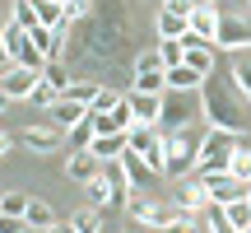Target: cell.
<instances>
[{
  "label": "cell",
  "mask_w": 251,
  "mask_h": 233,
  "mask_svg": "<svg viewBox=\"0 0 251 233\" xmlns=\"http://www.w3.org/2000/svg\"><path fill=\"white\" fill-rule=\"evenodd\" d=\"M200 103H205V126L214 131H233V135H251V98L237 89L233 70H214L200 84Z\"/></svg>",
  "instance_id": "6da1fadb"
},
{
  "label": "cell",
  "mask_w": 251,
  "mask_h": 233,
  "mask_svg": "<svg viewBox=\"0 0 251 233\" xmlns=\"http://www.w3.org/2000/svg\"><path fill=\"white\" fill-rule=\"evenodd\" d=\"M205 135H209L205 121L186 126V131H168V135H163V177L186 182L191 173H196V159H200V145H205Z\"/></svg>",
  "instance_id": "7a4b0ae2"
},
{
  "label": "cell",
  "mask_w": 251,
  "mask_h": 233,
  "mask_svg": "<svg viewBox=\"0 0 251 233\" xmlns=\"http://www.w3.org/2000/svg\"><path fill=\"white\" fill-rule=\"evenodd\" d=\"M205 121V103H200V89H168L163 93V112H158V131H186V126Z\"/></svg>",
  "instance_id": "3957f363"
},
{
  "label": "cell",
  "mask_w": 251,
  "mask_h": 233,
  "mask_svg": "<svg viewBox=\"0 0 251 233\" xmlns=\"http://www.w3.org/2000/svg\"><path fill=\"white\" fill-rule=\"evenodd\" d=\"M237 140H242V135H233V131H214V126H209L205 145H200V159H196V173H228V159H233Z\"/></svg>",
  "instance_id": "277c9868"
},
{
  "label": "cell",
  "mask_w": 251,
  "mask_h": 233,
  "mask_svg": "<svg viewBox=\"0 0 251 233\" xmlns=\"http://www.w3.org/2000/svg\"><path fill=\"white\" fill-rule=\"evenodd\" d=\"M126 145H130L140 159H149L153 168L163 173V131L158 126H149V121H135L130 131H126Z\"/></svg>",
  "instance_id": "5b68a950"
},
{
  "label": "cell",
  "mask_w": 251,
  "mask_h": 233,
  "mask_svg": "<svg viewBox=\"0 0 251 233\" xmlns=\"http://www.w3.org/2000/svg\"><path fill=\"white\" fill-rule=\"evenodd\" d=\"M191 177L209 191V205H228V201H242L247 196V187L237 177H228V173H191Z\"/></svg>",
  "instance_id": "8992f818"
},
{
  "label": "cell",
  "mask_w": 251,
  "mask_h": 233,
  "mask_svg": "<svg viewBox=\"0 0 251 233\" xmlns=\"http://www.w3.org/2000/svg\"><path fill=\"white\" fill-rule=\"evenodd\" d=\"M37 84H42V75H37V70H24V65H9V70L0 75V89H5L9 103H28L37 93Z\"/></svg>",
  "instance_id": "52a82bcc"
},
{
  "label": "cell",
  "mask_w": 251,
  "mask_h": 233,
  "mask_svg": "<svg viewBox=\"0 0 251 233\" xmlns=\"http://www.w3.org/2000/svg\"><path fill=\"white\" fill-rule=\"evenodd\" d=\"M181 47H186V61L181 65H191V70L200 75V80H209V75L219 70V47H209V42H200V37H181Z\"/></svg>",
  "instance_id": "ba28073f"
},
{
  "label": "cell",
  "mask_w": 251,
  "mask_h": 233,
  "mask_svg": "<svg viewBox=\"0 0 251 233\" xmlns=\"http://www.w3.org/2000/svg\"><path fill=\"white\" fill-rule=\"evenodd\" d=\"M219 24H224V14H219L214 5H196V9H191V28H186V33L214 47L219 42Z\"/></svg>",
  "instance_id": "9c48e42d"
},
{
  "label": "cell",
  "mask_w": 251,
  "mask_h": 233,
  "mask_svg": "<svg viewBox=\"0 0 251 233\" xmlns=\"http://www.w3.org/2000/svg\"><path fill=\"white\" fill-rule=\"evenodd\" d=\"M121 168H126V177H130V187H135V191H144V187H153V182L163 177V173L153 168L149 159H140V154H135V149H126V154H121Z\"/></svg>",
  "instance_id": "30bf717a"
},
{
  "label": "cell",
  "mask_w": 251,
  "mask_h": 233,
  "mask_svg": "<svg viewBox=\"0 0 251 233\" xmlns=\"http://www.w3.org/2000/svg\"><path fill=\"white\" fill-rule=\"evenodd\" d=\"M126 103H130L135 121H149L158 126V112H163V93H144V89H126Z\"/></svg>",
  "instance_id": "8fae6325"
},
{
  "label": "cell",
  "mask_w": 251,
  "mask_h": 233,
  "mask_svg": "<svg viewBox=\"0 0 251 233\" xmlns=\"http://www.w3.org/2000/svg\"><path fill=\"white\" fill-rule=\"evenodd\" d=\"M24 145H28V149H33V154H51V149H61V145H65V131H56V126H28V131H24Z\"/></svg>",
  "instance_id": "7c38bea8"
},
{
  "label": "cell",
  "mask_w": 251,
  "mask_h": 233,
  "mask_svg": "<svg viewBox=\"0 0 251 233\" xmlns=\"http://www.w3.org/2000/svg\"><path fill=\"white\" fill-rule=\"evenodd\" d=\"M191 19L186 14H168V9H153V42H172V37H186Z\"/></svg>",
  "instance_id": "4fadbf2b"
},
{
  "label": "cell",
  "mask_w": 251,
  "mask_h": 233,
  "mask_svg": "<svg viewBox=\"0 0 251 233\" xmlns=\"http://www.w3.org/2000/svg\"><path fill=\"white\" fill-rule=\"evenodd\" d=\"M98 168H102V163L93 159L89 149H75L70 159H65V177H70V182H79V187H89V182L98 177Z\"/></svg>",
  "instance_id": "5bb4252c"
},
{
  "label": "cell",
  "mask_w": 251,
  "mask_h": 233,
  "mask_svg": "<svg viewBox=\"0 0 251 233\" xmlns=\"http://www.w3.org/2000/svg\"><path fill=\"white\" fill-rule=\"evenodd\" d=\"M84 112L89 108H79V103H70V98H56L42 116H47V126H56V131H70L75 121H84Z\"/></svg>",
  "instance_id": "9a60e30c"
},
{
  "label": "cell",
  "mask_w": 251,
  "mask_h": 233,
  "mask_svg": "<svg viewBox=\"0 0 251 233\" xmlns=\"http://www.w3.org/2000/svg\"><path fill=\"white\" fill-rule=\"evenodd\" d=\"M228 177H237L242 187H251V135H242L233 149V159H228Z\"/></svg>",
  "instance_id": "2e32d148"
},
{
  "label": "cell",
  "mask_w": 251,
  "mask_h": 233,
  "mask_svg": "<svg viewBox=\"0 0 251 233\" xmlns=\"http://www.w3.org/2000/svg\"><path fill=\"white\" fill-rule=\"evenodd\" d=\"M130 149V145H126V135H93V145H89V154L98 163H112V159H121V154Z\"/></svg>",
  "instance_id": "e0dca14e"
},
{
  "label": "cell",
  "mask_w": 251,
  "mask_h": 233,
  "mask_svg": "<svg viewBox=\"0 0 251 233\" xmlns=\"http://www.w3.org/2000/svg\"><path fill=\"white\" fill-rule=\"evenodd\" d=\"M98 93H102V80H70L61 98L79 103V108H93V103H98Z\"/></svg>",
  "instance_id": "ac0fdd59"
},
{
  "label": "cell",
  "mask_w": 251,
  "mask_h": 233,
  "mask_svg": "<svg viewBox=\"0 0 251 233\" xmlns=\"http://www.w3.org/2000/svg\"><path fill=\"white\" fill-rule=\"evenodd\" d=\"M24 219H28V229H42V233L51 229V224H61V215H56L47 201H37V196L28 201V215H24Z\"/></svg>",
  "instance_id": "d6986e66"
},
{
  "label": "cell",
  "mask_w": 251,
  "mask_h": 233,
  "mask_svg": "<svg viewBox=\"0 0 251 233\" xmlns=\"http://www.w3.org/2000/svg\"><path fill=\"white\" fill-rule=\"evenodd\" d=\"M93 135H98V131H93V116L84 112V121H75L70 131H65V145H70V154H75V149H89Z\"/></svg>",
  "instance_id": "ffe728a7"
},
{
  "label": "cell",
  "mask_w": 251,
  "mask_h": 233,
  "mask_svg": "<svg viewBox=\"0 0 251 233\" xmlns=\"http://www.w3.org/2000/svg\"><path fill=\"white\" fill-rule=\"evenodd\" d=\"M224 215H228V224H233L237 233H251V201H247V196H242V201H228Z\"/></svg>",
  "instance_id": "44dd1931"
},
{
  "label": "cell",
  "mask_w": 251,
  "mask_h": 233,
  "mask_svg": "<svg viewBox=\"0 0 251 233\" xmlns=\"http://www.w3.org/2000/svg\"><path fill=\"white\" fill-rule=\"evenodd\" d=\"M70 80H75V75L65 70V61H47V65H42V84H47V89L65 93V84H70Z\"/></svg>",
  "instance_id": "7402d4cb"
},
{
  "label": "cell",
  "mask_w": 251,
  "mask_h": 233,
  "mask_svg": "<svg viewBox=\"0 0 251 233\" xmlns=\"http://www.w3.org/2000/svg\"><path fill=\"white\" fill-rule=\"evenodd\" d=\"M153 52H158L163 70H172V65H181V61H186V47H181V37H172V42H153Z\"/></svg>",
  "instance_id": "603a6c76"
},
{
  "label": "cell",
  "mask_w": 251,
  "mask_h": 233,
  "mask_svg": "<svg viewBox=\"0 0 251 233\" xmlns=\"http://www.w3.org/2000/svg\"><path fill=\"white\" fill-rule=\"evenodd\" d=\"M37 5V24L42 28H61L65 24V5H56V0H33Z\"/></svg>",
  "instance_id": "cb8c5ba5"
},
{
  "label": "cell",
  "mask_w": 251,
  "mask_h": 233,
  "mask_svg": "<svg viewBox=\"0 0 251 233\" xmlns=\"http://www.w3.org/2000/svg\"><path fill=\"white\" fill-rule=\"evenodd\" d=\"M200 84H205V80H200L191 65H172V70H168V89H200Z\"/></svg>",
  "instance_id": "d4e9b609"
},
{
  "label": "cell",
  "mask_w": 251,
  "mask_h": 233,
  "mask_svg": "<svg viewBox=\"0 0 251 233\" xmlns=\"http://www.w3.org/2000/svg\"><path fill=\"white\" fill-rule=\"evenodd\" d=\"M84 191H89V205H93V210H107V205H117V196H112V187H107L102 177H93Z\"/></svg>",
  "instance_id": "484cf974"
},
{
  "label": "cell",
  "mask_w": 251,
  "mask_h": 233,
  "mask_svg": "<svg viewBox=\"0 0 251 233\" xmlns=\"http://www.w3.org/2000/svg\"><path fill=\"white\" fill-rule=\"evenodd\" d=\"M28 201H33V196H24V191H5V196H0V215L24 219V215H28Z\"/></svg>",
  "instance_id": "4316f807"
},
{
  "label": "cell",
  "mask_w": 251,
  "mask_h": 233,
  "mask_svg": "<svg viewBox=\"0 0 251 233\" xmlns=\"http://www.w3.org/2000/svg\"><path fill=\"white\" fill-rule=\"evenodd\" d=\"M130 89H144V93H168V70H153V75H135Z\"/></svg>",
  "instance_id": "83f0119b"
},
{
  "label": "cell",
  "mask_w": 251,
  "mask_h": 233,
  "mask_svg": "<svg viewBox=\"0 0 251 233\" xmlns=\"http://www.w3.org/2000/svg\"><path fill=\"white\" fill-rule=\"evenodd\" d=\"M14 24L24 28V33L37 28V5H33V0H14Z\"/></svg>",
  "instance_id": "f1b7e54d"
},
{
  "label": "cell",
  "mask_w": 251,
  "mask_h": 233,
  "mask_svg": "<svg viewBox=\"0 0 251 233\" xmlns=\"http://www.w3.org/2000/svg\"><path fill=\"white\" fill-rule=\"evenodd\" d=\"M70 224H75V233H98V229H102V219H98V210L89 205V210H79Z\"/></svg>",
  "instance_id": "f546056e"
},
{
  "label": "cell",
  "mask_w": 251,
  "mask_h": 233,
  "mask_svg": "<svg viewBox=\"0 0 251 233\" xmlns=\"http://www.w3.org/2000/svg\"><path fill=\"white\" fill-rule=\"evenodd\" d=\"M153 70H163V61H158V52H153V47H144V52L135 56V75H153Z\"/></svg>",
  "instance_id": "4dcf8cb0"
},
{
  "label": "cell",
  "mask_w": 251,
  "mask_h": 233,
  "mask_svg": "<svg viewBox=\"0 0 251 233\" xmlns=\"http://www.w3.org/2000/svg\"><path fill=\"white\" fill-rule=\"evenodd\" d=\"M233 80H237V89L251 98V56H242V61H233Z\"/></svg>",
  "instance_id": "1f68e13d"
},
{
  "label": "cell",
  "mask_w": 251,
  "mask_h": 233,
  "mask_svg": "<svg viewBox=\"0 0 251 233\" xmlns=\"http://www.w3.org/2000/svg\"><path fill=\"white\" fill-rule=\"evenodd\" d=\"M56 98H61V93H56V89H47V84H37V93H33V98H28V103H33L37 112H47V108H51Z\"/></svg>",
  "instance_id": "d6a6232c"
},
{
  "label": "cell",
  "mask_w": 251,
  "mask_h": 233,
  "mask_svg": "<svg viewBox=\"0 0 251 233\" xmlns=\"http://www.w3.org/2000/svg\"><path fill=\"white\" fill-rule=\"evenodd\" d=\"M158 9H168V14H186V19H191V9H196V5H191V0H158Z\"/></svg>",
  "instance_id": "836d02e7"
},
{
  "label": "cell",
  "mask_w": 251,
  "mask_h": 233,
  "mask_svg": "<svg viewBox=\"0 0 251 233\" xmlns=\"http://www.w3.org/2000/svg\"><path fill=\"white\" fill-rule=\"evenodd\" d=\"M28 219H14V215H0V233H24Z\"/></svg>",
  "instance_id": "e575fe53"
},
{
  "label": "cell",
  "mask_w": 251,
  "mask_h": 233,
  "mask_svg": "<svg viewBox=\"0 0 251 233\" xmlns=\"http://www.w3.org/2000/svg\"><path fill=\"white\" fill-rule=\"evenodd\" d=\"M14 24V0H0V33Z\"/></svg>",
  "instance_id": "d590c367"
},
{
  "label": "cell",
  "mask_w": 251,
  "mask_h": 233,
  "mask_svg": "<svg viewBox=\"0 0 251 233\" xmlns=\"http://www.w3.org/2000/svg\"><path fill=\"white\" fill-rule=\"evenodd\" d=\"M9 65H14V61H9V52H5V37H0V75H5Z\"/></svg>",
  "instance_id": "8d00e7d4"
},
{
  "label": "cell",
  "mask_w": 251,
  "mask_h": 233,
  "mask_svg": "<svg viewBox=\"0 0 251 233\" xmlns=\"http://www.w3.org/2000/svg\"><path fill=\"white\" fill-rule=\"evenodd\" d=\"M47 233H75V224H70V219H61V224H51Z\"/></svg>",
  "instance_id": "74e56055"
},
{
  "label": "cell",
  "mask_w": 251,
  "mask_h": 233,
  "mask_svg": "<svg viewBox=\"0 0 251 233\" xmlns=\"http://www.w3.org/2000/svg\"><path fill=\"white\" fill-rule=\"evenodd\" d=\"M0 126H5V121H0ZM5 154H9V135L0 131V159H5Z\"/></svg>",
  "instance_id": "f35d334b"
},
{
  "label": "cell",
  "mask_w": 251,
  "mask_h": 233,
  "mask_svg": "<svg viewBox=\"0 0 251 233\" xmlns=\"http://www.w3.org/2000/svg\"><path fill=\"white\" fill-rule=\"evenodd\" d=\"M5 112H9V98H5V89H0V121H5Z\"/></svg>",
  "instance_id": "ab89813d"
},
{
  "label": "cell",
  "mask_w": 251,
  "mask_h": 233,
  "mask_svg": "<svg viewBox=\"0 0 251 233\" xmlns=\"http://www.w3.org/2000/svg\"><path fill=\"white\" fill-rule=\"evenodd\" d=\"M242 5H247V14H251V0H242Z\"/></svg>",
  "instance_id": "60d3db41"
},
{
  "label": "cell",
  "mask_w": 251,
  "mask_h": 233,
  "mask_svg": "<svg viewBox=\"0 0 251 233\" xmlns=\"http://www.w3.org/2000/svg\"><path fill=\"white\" fill-rule=\"evenodd\" d=\"M24 233H42V229H24Z\"/></svg>",
  "instance_id": "b9f144b4"
},
{
  "label": "cell",
  "mask_w": 251,
  "mask_h": 233,
  "mask_svg": "<svg viewBox=\"0 0 251 233\" xmlns=\"http://www.w3.org/2000/svg\"><path fill=\"white\" fill-rule=\"evenodd\" d=\"M56 5H70V0H56Z\"/></svg>",
  "instance_id": "7bdbcfd3"
}]
</instances>
